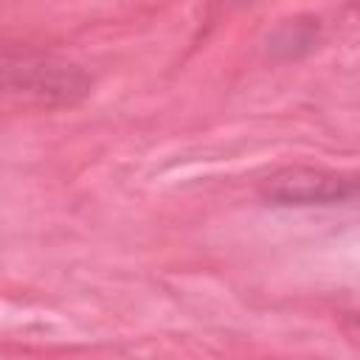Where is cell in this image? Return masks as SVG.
I'll return each instance as SVG.
<instances>
[{
	"mask_svg": "<svg viewBox=\"0 0 360 360\" xmlns=\"http://www.w3.org/2000/svg\"><path fill=\"white\" fill-rule=\"evenodd\" d=\"M6 84L11 93L20 96H37L39 101H73L87 90V79L62 62L45 59V56H22L20 65L6 56Z\"/></svg>",
	"mask_w": 360,
	"mask_h": 360,
	"instance_id": "6da1fadb",
	"label": "cell"
},
{
	"mask_svg": "<svg viewBox=\"0 0 360 360\" xmlns=\"http://www.w3.org/2000/svg\"><path fill=\"white\" fill-rule=\"evenodd\" d=\"M354 186L323 169H281L262 183V197L276 205H332L352 197Z\"/></svg>",
	"mask_w": 360,
	"mask_h": 360,
	"instance_id": "7a4b0ae2",
	"label": "cell"
}]
</instances>
